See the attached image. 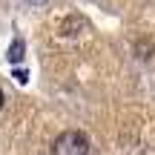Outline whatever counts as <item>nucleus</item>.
I'll use <instances>...</instances> for the list:
<instances>
[{
  "instance_id": "f257e3e1",
  "label": "nucleus",
  "mask_w": 155,
  "mask_h": 155,
  "mask_svg": "<svg viewBox=\"0 0 155 155\" xmlns=\"http://www.w3.org/2000/svg\"><path fill=\"white\" fill-rule=\"evenodd\" d=\"M52 155H89V138L81 129H66L55 138Z\"/></svg>"
},
{
  "instance_id": "f03ea898",
  "label": "nucleus",
  "mask_w": 155,
  "mask_h": 155,
  "mask_svg": "<svg viewBox=\"0 0 155 155\" xmlns=\"http://www.w3.org/2000/svg\"><path fill=\"white\" fill-rule=\"evenodd\" d=\"M83 29H86V20H83L81 15H69L66 20L61 23V35L63 38H75V35L83 32Z\"/></svg>"
},
{
  "instance_id": "7ed1b4c3",
  "label": "nucleus",
  "mask_w": 155,
  "mask_h": 155,
  "mask_svg": "<svg viewBox=\"0 0 155 155\" xmlns=\"http://www.w3.org/2000/svg\"><path fill=\"white\" fill-rule=\"evenodd\" d=\"M152 52H155V46H152V40H150V38L135 40V55H138L141 61H150V58H152Z\"/></svg>"
},
{
  "instance_id": "20e7f679",
  "label": "nucleus",
  "mask_w": 155,
  "mask_h": 155,
  "mask_svg": "<svg viewBox=\"0 0 155 155\" xmlns=\"http://www.w3.org/2000/svg\"><path fill=\"white\" fill-rule=\"evenodd\" d=\"M23 52H26L23 40L15 38V40H12V46H9V55H6V58H9V63H20V61H23Z\"/></svg>"
},
{
  "instance_id": "39448f33",
  "label": "nucleus",
  "mask_w": 155,
  "mask_h": 155,
  "mask_svg": "<svg viewBox=\"0 0 155 155\" xmlns=\"http://www.w3.org/2000/svg\"><path fill=\"white\" fill-rule=\"evenodd\" d=\"M15 78H17V83H26L29 81V75L23 72V69H15Z\"/></svg>"
},
{
  "instance_id": "423d86ee",
  "label": "nucleus",
  "mask_w": 155,
  "mask_h": 155,
  "mask_svg": "<svg viewBox=\"0 0 155 155\" xmlns=\"http://www.w3.org/2000/svg\"><path fill=\"white\" fill-rule=\"evenodd\" d=\"M0 109H3V92H0Z\"/></svg>"
}]
</instances>
